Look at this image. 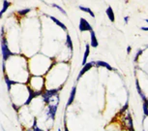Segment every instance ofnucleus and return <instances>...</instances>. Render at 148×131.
Instances as JSON below:
<instances>
[{"label": "nucleus", "instance_id": "1", "mask_svg": "<svg viewBox=\"0 0 148 131\" xmlns=\"http://www.w3.org/2000/svg\"><path fill=\"white\" fill-rule=\"evenodd\" d=\"M0 48H1V55L3 62H7L11 57L16 54L15 52L11 51L9 47V42H8L4 26H1V30H0Z\"/></svg>", "mask_w": 148, "mask_h": 131}, {"label": "nucleus", "instance_id": "2", "mask_svg": "<svg viewBox=\"0 0 148 131\" xmlns=\"http://www.w3.org/2000/svg\"><path fill=\"white\" fill-rule=\"evenodd\" d=\"M61 88H51V90H45L43 94H42V98H43V102L46 105H49L51 104V99L53 98L54 96H56L58 92L60 91Z\"/></svg>", "mask_w": 148, "mask_h": 131}, {"label": "nucleus", "instance_id": "3", "mask_svg": "<svg viewBox=\"0 0 148 131\" xmlns=\"http://www.w3.org/2000/svg\"><path fill=\"white\" fill-rule=\"evenodd\" d=\"M57 108H58V103H51L49 105H47V107L46 109V112H45L47 119H51L52 121H55Z\"/></svg>", "mask_w": 148, "mask_h": 131}, {"label": "nucleus", "instance_id": "4", "mask_svg": "<svg viewBox=\"0 0 148 131\" xmlns=\"http://www.w3.org/2000/svg\"><path fill=\"white\" fill-rule=\"evenodd\" d=\"M27 90H28V97H27L26 102H25V104H24V106H28L30 103L32 102V100L35 98V97L42 95L43 92H44V91H35V90H33L32 88H30L28 85H27Z\"/></svg>", "mask_w": 148, "mask_h": 131}, {"label": "nucleus", "instance_id": "5", "mask_svg": "<svg viewBox=\"0 0 148 131\" xmlns=\"http://www.w3.org/2000/svg\"><path fill=\"white\" fill-rule=\"evenodd\" d=\"M3 78H4L5 83H6V86H7V90H8V92H9V93L11 92V90H12L14 85H18V83H19L18 81L12 80L9 77V75H8V74H4Z\"/></svg>", "mask_w": 148, "mask_h": 131}, {"label": "nucleus", "instance_id": "6", "mask_svg": "<svg viewBox=\"0 0 148 131\" xmlns=\"http://www.w3.org/2000/svg\"><path fill=\"white\" fill-rule=\"evenodd\" d=\"M79 31H82V32H83V31L91 32L92 30H93V27H92L91 24L89 23L85 19H83V18H80V19H79Z\"/></svg>", "mask_w": 148, "mask_h": 131}, {"label": "nucleus", "instance_id": "7", "mask_svg": "<svg viewBox=\"0 0 148 131\" xmlns=\"http://www.w3.org/2000/svg\"><path fill=\"white\" fill-rule=\"evenodd\" d=\"M76 93H77V85H75L72 88L71 92H70L68 101H67V104H66V107H67V108L70 107V106H71V105L73 104V103H74L75 98H76Z\"/></svg>", "mask_w": 148, "mask_h": 131}, {"label": "nucleus", "instance_id": "8", "mask_svg": "<svg viewBox=\"0 0 148 131\" xmlns=\"http://www.w3.org/2000/svg\"><path fill=\"white\" fill-rule=\"evenodd\" d=\"M95 65V61H91V62H88V63H86L84 66H83V68L82 69V70L79 71V76H77V81H79L80 78H82L83 75H84L86 72L89 71L90 69L93 67V66Z\"/></svg>", "mask_w": 148, "mask_h": 131}, {"label": "nucleus", "instance_id": "9", "mask_svg": "<svg viewBox=\"0 0 148 131\" xmlns=\"http://www.w3.org/2000/svg\"><path fill=\"white\" fill-rule=\"evenodd\" d=\"M11 5H12V2H10V1H3V3H2V8H1V10H0V19L3 18V15L7 12Z\"/></svg>", "mask_w": 148, "mask_h": 131}, {"label": "nucleus", "instance_id": "10", "mask_svg": "<svg viewBox=\"0 0 148 131\" xmlns=\"http://www.w3.org/2000/svg\"><path fill=\"white\" fill-rule=\"evenodd\" d=\"M95 66H96V67H105V68H107L108 70H110V71L114 70V69L111 67L110 64L107 63V62H105V61H103V60H97V61H95Z\"/></svg>", "mask_w": 148, "mask_h": 131}, {"label": "nucleus", "instance_id": "11", "mask_svg": "<svg viewBox=\"0 0 148 131\" xmlns=\"http://www.w3.org/2000/svg\"><path fill=\"white\" fill-rule=\"evenodd\" d=\"M49 18L51 19V21H53V23H54L55 24H56V26H59L61 29H63L64 31H66V30H67V26H66L65 24H64L63 23H61V21H59V19H56V18H55V17H53V16H49Z\"/></svg>", "mask_w": 148, "mask_h": 131}, {"label": "nucleus", "instance_id": "12", "mask_svg": "<svg viewBox=\"0 0 148 131\" xmlns=\"http://www.w3.org/2000/svg\"><path fill=\"white\" fill-rule=\"evenodd\" d=\"M90 37H91V47L92 48H97L98 45H99V42L97 40L96 33H95L94 30H92L90 32Z\"/></svg>", "mask_w": 148, "mask_h": 131}, {"label": "nucleus", "instance_id": "13", "mask_svg": "<svg viewBox=\"0 0 148 131\" xmlns=\"http://www.w3.org/2000/svg\"><path fill=\"white\" fill-rule=\"evenodd\" d=\"M136 90H138V92L139 94V96L141 97V99L143 100V102L147 101V98H146V96H145V94L143 93V91H142L140 85H139V82H138V79L136 80Z\"/></svg>", "mask_w": 148, "mask_h": 131}, {"label": "nucleus", "instance_id": "14", "mask_svg": "<svg viewBox=\"0 0 148 131\" xmlns=\"http://www.w3.org/2000/svg\"><path fill=\"white\" fill-rule=\"evenodd\" d=\"M89 52H90V45H86L85 46V52H84V55H83V59L82 62V65L84 66L86 63H87V58L89 57Z\"/></svg>", "mask_w": 148, "mask_h": 131}, {"label": "nucleus", "instance_id": "15", "mask_svg": "<svg viewBox=\"0 0 148 131\" xmlns=\"http://www.w3.org/2000/svg\"><path fill=\"white\" fill-rule=\"evenodd\" d=\"M106 14H107L108 18L110 19V21H112V23H114V21H115V16H114V12L112 10V8H111V6H108L107 11H106Z\"/></svg>", "mask_w": 148, "mask_h": 131}, {"label": "nucleus", "instance_id": "16", "mask_svg": "<svg viewBox=\"0 0 148 131\" xmlns=\"http://www.w3.org/2000/svg\"><path fill=\"white\" fill-rule=\"evenodd\" d=\"M66 47H67V48H68L71 52L74 51V45H73L72 38H71V36H70L69 33H67V35H66Z\"/></svg>", "mask_w": 148, "mask_h": 131}, {"label": "nucleus", "instance_id": "17", "mask_svg": "<svg viewBox=\"0 0 148 131\" xmlns=\"http://www.w3.org/2000/svg\"><path fill=\"white\" fill-rule=\"evenodd\" d=\"M124 121H125V123L127 124V128L129 130L131 129H133V119H132V117H131L130 114H127V117L125 118L124 119Z\"/></svg>", "mask_w": 148, "mask_h": 131}, {"label": "nucleus", "instance_id": "18", "mask_svg": "<svg viewBox=\"0 0 148 131\" xmlns=\"http://www.w3.org/2000/svg\"><path fill=\"white\" fill-rule=\"evenodd\" d=\"M30 12H31V9H30V8H24V9L16 11V14L18 17H24V16H26L27 14H29Z\"/></svg>", "mask_w": 148, "mask_h": 131}, {"label": "nucleus", "instance_id": "19", "mask_svg": "<svg viewBox=\"0 0 148 131\" xmlns=\"http://www.w3.org/2000/svg\"><path fill=\"white\" fill-rule=\"evenodd\" d=\"M79 9L80 11H82V12H85V13H87L89 14L92 18H95V14L93 13V11H92L90 8H88V7H83V6H79Z\"/></svg>", "mask_w": 148, "mask_h": 131}, {"label": "nucleus", "instance_id": "20", "mask_svg": "<svg viewBox=\"0 0 148 131\" xmlns=\"http://www.w3.org/2000/svg\"><path fill=\"white\" fill-rule=\"evenodd\" d=\"M51 6H52V7H54V8H56V9H57L58 11H59V12H61V13H62L64 16H66V15H67L66 11L64 10L63 8L61 7V6H59V5H57V4H55V3H52V4H51Z\"/></svg>", "mask_w": 148, "mask_h": 131}, {"label": "nucleus", "instance_id": "21", "mask_svg": "<svg viewBox=\"0 0 148 131\" xmlns=\"http://www.w3.org/2000/svg\"><path fill=\"white\" fill-rule=\"evenodd\" d=\"M142 109H143L144 116L148 117V100H147V101L143 102V105H142Z\"/></svg>", "mask_w": 148, "mask_h": 131}, {"label": "nucleus", "instance_id": "22", "mask_svg": "<svg viewBox=\"0 0 148 131\" xmlns=\"http://www.w3.org/2000/svg\"><path fill=\"white\" fill-rule=\"evenodd\" d=\"M142 52H143V50H142V49H138V51H136V54L135 55V59H134V61H135V62H136V61H138L139 55L142 54Z\"/></svg>", "mask_w": 148, "mask_h": 131}, {"label": "nucleus", "instance_id": "23", "mask_svg": "<svg viewBox=\"0 0 148 131\" xmlns=\"http://www.w3.org/2000/svg\"><path fill=\"white\" fill-rule=\"evenodd\" d=\"M33 130L34 131H45L44 129H42V128H40L39 126H36V127H34V128H32Z\"/></svg>", "mask_w": 148, "mask_h": 131}, {"label": "nucleus", "instance_id": "24", "mask_svg": "<svg viewBox=\"0 0 148 131\" xmlns=\"http://www.w3.org/2000/svg\"><path fill=\"white\" fill-rule=\"evenodd\" d=\"M129 19H130V17H125V18H124V21H125V23H129Z\"/></svg>", "mask_w": 148, "mask_h": 131}, {"label": "nucleus", "instance_id": "25", "mask_svg": "<svg viewBox=\"0 0 148 131\" xmlns=\"http://www.w3.org/2000/svg\"><path fill=\"white\" fill-rule=\"evenodd\" d=\"M64 131H69V129H68V126H67L66 121H64Z\"/></svg>", "mask_w": 148, "mask_h": 131}, {"label": "nucleus", "instance_id": "26", "mask_svg": "<svg viewBox=\"0 0 148 131\" xmlns=\"http://www.w3.org/2000/svg\"><path fill=\"white\" fill-rule=\"evenodd\" d=\"M131 51H132V48L129 46V47H127V54H130Z\"/></svg>", "mask_w": 148, "mask_h": 131}, {"label": "nucleus", "instance_id": "27", "mask_svg": "<svg viewBox=\"0 0 148 131\" xmlns=\"http://www.w3.org/2000/svg\"><path fill=\"white\" fill-rule=\"evenodd\" d=\"M140 29L141 30H144V31H148V27H146V26H142Z\"/></svg>", "mask_w": 148, "mask_h": 131}, {"label": "nucleus", "instance_id": "28", "mask_svg": "<svg viewBox=\"0 0 148 131\" xmlns=\"http://www.w3.org/2000/svg\"><path fill=\"white\" fill-rule=\"evenodd\" d=\"M25 131H34V130H33L32 128H30V129H26Z\"/></svg>", "mask_w": 148, "mask_h": 131}, {"label": "nucleus", "instance_id": "29", "mask_svg": "<svg viewBox=\"0 0 148 131\" xmlns=\"http://www.w3.org/2000/svg\"><path fill=\"white\" fill-rule=\"evenodd\" d=\"M145 21H146V23H148V19H145Z\"/></svg>", "mask_w": 148, "mask_h": 131}, {"label": "nucleus", "instance_id": "30", "mask_svg": "<svg viewBox=\"0 0 148 131\" xmlns=\"http://www.w3.org/2000/svg\"><path fill=\"white\" fill-rule=\"evenodd\" d=\"M130 131H135V129H134V128H133V129H131Z\"/></svg>", "mask_w": 148, "mask_h": 131}, {"label": "nucleus", "instance_id": "31", "mask_svg": "<svg viewBox=\"0 0 148 131\" xmlns=\"http://www.w3.org/2000/svg\"><path fill=\"white\" fill-rule=\"evenodd\" d=\"M58 131H62V130H61L60 128H58Z\"/></svg>", "mask_w": 148, "mask_h": 131}]
</instances>
